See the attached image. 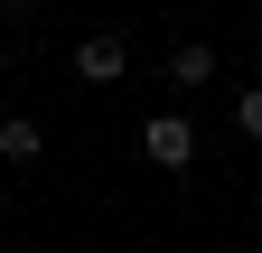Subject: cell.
<instances>
[{
    "mask_svg": "<svg viewBox=\"0 0 262 253\" xmlns=\"http://www.w3.org/2000/svg\"><path fill=\"white\" fill-rule=\"evenodd\" d=\"M234 132H244V141H262V85H253L244 103H234Z\"/></svg>",
    "mask_w": 262,
    "mask_h": 253,
    "instance_id": "5",
    "label": "cell"
},
{
    "mask_svg": "<svg viewBox=\"0 0 262 253\" xmlns=\"http://www.w3.org/2000/svg\"><path fill=\"white\" fill-rule=\"evenodd\" d=\"M169 75H178V94H187V85H206V75H215V47H206V38L169 47Z\"/></svg>",
    "mask_w": 262,
    "mask_h": 253,
    "instance_id": "4",
    "label": "cell"
},
{
    "mask_svg": "<svg viewBox=\"0 0 262 253\" xmlns=\"http://www.w3.org/2000/svg\"><path fill=\"white\" fill-rule=\"evenodd\" d=\"M0 160H10V169H38V160H47V141H38V122H28V113L0 122Z\"/></svg>",
    "mask_w": 262,
    "mask_h": 253,
    "instance_id": "3",
    "label": "cell"
},
{
    "mask_svg": "<svg viewBox=\"0 0 262 253\" xmlns=\"http://www.w3.org/2000/svg\"><path fill=\"white\" fill-rule=\"evenodd\" d=\"M141 150H150V160H159V169H187V160H196V132H187V122H178V113H159V122H150V132H141Z\"/></svg>",
    "mask_w": 262,
    "mask_h": 253,
    "instance_id": "1",
    "label": "cell"
},
{
    "mask_svg": "<svg viewBox=\"0 0 262 253\" xmlns=\"http://www.w3.org/2000/svg\"><path fill=\"white\" fill-rule=\"evenodd\" d=\"M122 66H131L122 38H84V47H75V75H84V85H122Z\"/></svg>",
    "mask_w": 262,
    "mask_h": 253,
    "instance_id": "2",
    "label": "cell"
}]
</instances>
